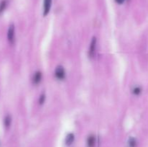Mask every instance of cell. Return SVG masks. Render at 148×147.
Segmentation results:
<instances>
[{
    "label": "cell",
    "instance_id": "6da1fadb",
    "mask_svg": "<svg viewBox=\"0 0 148 147\" xmlns=\"http://www.w3.org/2000/svg\"><path fill=\"white\" fill-rule=\"evenodd\" d=\"M14 33L15 32H14V24H11L9 27L8 31H7V39L11 44L14 43V37H15V33Z\"/></svg>",
    "mask_w": 148,
    "mask_h": 147
},
{
    "label": "cell",
    "instance_id": "4fadbf2b",
    "mask_svg": "<svg viewBox=\"0 0 148 147\" xmlns=\"http://www.w3.org/2000/svg\"><path fill=\"white\" fill-rule=\"evenodd\" d=\"M115 1H116V3L121 4H123V3L124 2V1H125V0H115Z\"/></svg>",
    "mask_w": 148,
    "mask_h": 147
},
{
    "label": "cell",
    "instance_id": "3957f363",
    "mask_svg": "<svg viewBox=\"0 0 148 147\" xmlns=\"http://www.w3.org/2000/svg\"><path fill=\"white\" fill-rule=\"evenodd\" d=\"M96 45H97V40L95 37H93L91 40L90 45L89 48V56L90 57L92 58L95 54V50H96Z\"/></svg>",
    "mask_w": 148,
    "mask_h": 147
},
{
    "label": "cell",
    "instance_id": "7a4b0ae2",
    "mask_svg": "<svg viewBox=\"0 0 148 147\" xmlns=\"http://www.w3.org/2000/svg\"><path fill=\"white\" fill-rule=\"evenodd\" d=\"M65 75H66V74H65V71L63 66H57L56 70H55V76H56V77L59 80H63L65 78Z\"/></svg>",
    "mask_w": 148,
    "mask_h": 147
},
{
    "label": "cell",
    "instance_id": "52a82bcc",
    "mask_svg": "<svg viewBox=\"0 0 148 147\" xmlns=\"http://www.w3.org/2000/svg\"><path fill=\"white\" fill-rule=\"evenodd\" d=\"M74 140H75V135L73 133H69L66 135V145H71L73 143Z\"/></svg>",
    "mask_w": 148,
    "mask_h": 147
},
{
    "label": "cell",
    "instance_id": "30bf717a",
    "mask_svg": "<svg viewBox=\"0 0 148 147\" xmlns=\"http://www.w3.org/2000/svg\"><path fill=\"white\" fill-rule=\"evenodd\" d=\"M10 123H11V117H10V115H7V116H6V118H4V125H5V126L7 128V127L10 126Z\"/></svg>",
    "mask_w": 148,
    "mask_h": 147
},
{
    "label": "cell",
    "instance_id": "7c38bea8",
    "mask_svg": "<svg viewBox=\"0 0 148 147\" xmlns=\"http://www.w3.org/2000/svg\"><path fill=\"white\" fill-rule=\"evenodd\" d=\"M45 99H46V96H45L44 94H42L40 96V98H39V103H40V105H42V104L44 102Z\"/></svg>",
    "mask_w": 148,
    "mask_h": 147
},
{
    "label": "cell",
    "instance_id": "277c9868",
    "mask_svg": "<svg viewBox=\"0 0 148 147\" xmlns=\"http://www.w3.org/2000/svg\"><path fill=\"white\" fill-rule=\"evenodd\" d=\"M52 0H43V15L46 16L49 13L51 7Z\"/></svg>",
    "mask_w": 148,
    "mask_h": 147
},
{
    "label": "cell",
    "instance_id": "8992f818",
    "mask_svg": "<svg viewBox=\"0 0 148 147\" xmlns=\"http://www.w3.org/2000/svg\"><path fill=\"white\" fill-rule=\"evenodd\" d=\"M95 143H96V138L95 135H90L87 140V144H88V147H95Z\"/></svg>",
    "mask_w": 148,
    "mask_h": 147
},
{
    "label": "cell",
    "instance_id": "5b68a950",
    "mask_svg": "<svg viewBox=\"0 0 148 147\" xmlns=\"http://www.w3.org/2000/svg\"><path fill=\"white\" fill-rule=\"evenodd\" d=\"M42 79V74L40 71H37L34 74L33 77V82L35 84H38L40 82Z\"/></svg>",
    "mask_w": 148,
    "mask_h": 147
},
{
    "label": "cell",
    "instance_id": "8fae6325",
    "mask_svg": "<svg viewBox=\"0 0 148 147\" xmlns=\"http://www.w3.org/2000/svg\"><path fill=\"white\" fill-rule=\"evenodd\" d=\"M140 92H141V89H140V87H138V86L134 88V89H133V93H134V95H140Z\"/></svg>",
    "mask_w": 148,
    "mask_h": 147
},
{
    "label": "cell",
    "instance_id": "9c48e42d",
    "mask_svg": "<svg viewBox=\"0 0 148 147\" xmlns=\"http://www.w3.org/2000/svg\"><path fill=\"white\" fill-rule=\"evenodd\" d=\"M129 145L130 147H136L137 146V141H136L135 138H130L129 140Z\"/></svg>",
    "mask_w": 148,
    "mask_h": 147
},
{
    "label": "cell",
    "instance_id": "ba28073f",
    "mask_svg": "<svg viewBox=\"0 0 148 147\" xmlns=\"http://www.w3.org/2000/svg\"><path fill=\"white\" fill-rule=\"evenodd\" d=\"M7 5V0H2L0 2V14L5 10Z\"/></svg>",
    "mask_w": 148,
    "mask_h": 147
}]
</instances>
